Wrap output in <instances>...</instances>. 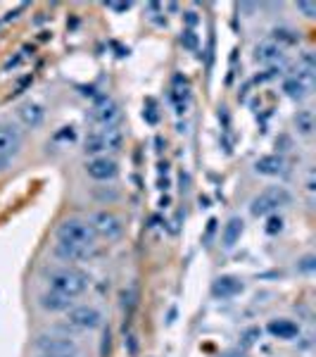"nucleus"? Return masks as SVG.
<instances>
[{
    "label": "nucleus",
    "mask_w": 316,
    "mask_h": 357,
    "mask_svg": "<svg viewBox=\"0 0 316 357\" xmlns=\"http://www.w3.org/2000/svg\"><path fill=\"white\" fill-rule=\"evenodd\" d=\"M55 238V255L67 262L86 260L88 255H93L97 245V238L93 229H90V224L81 220H65L57 227Z\"/></svg>",
    "instance_id": "nucleus-1"
},
{
    "label": "nucleus",
    "mask_w": 316,
    "mask_h": 357,
    "mask_svg": "<svg viewBox=\"0 0 316 357\" xmlns=\"http://www.w3.org/2000/svg\"><path fill=\"white\" fill-rule=\"evenodd\" d=\"M88 284H90L88 274L77 267H60V269H55V272H50L48 276V289L57 293V296L69 298V301L81 296V293L88 289Z\"/></svg>",
    "instance_id": "nucleus-2"
},
{
    "label": "nucleus",
    "mask_w": 316,
    "mask_h": 357,
    "mask_svg": "<svg viewBox=\"0 0 316 357\" xmlns=\"http://www.w3.org/2000/svg\"><path fill=\"white\" fill-rule=\"evenodd\" d=\"M124 143V131L119 124L114 126H95L88 136H86V153L88 155H105L112 151H119Z\"/></svg>",
    "instance_id": "nucleus-3"
},
{
    "label": "nucleus",
    "mask_w": 316,
    "mask_h": 357,
    "mask_svg": "<svg viewBox=\"0 0 316 357\" xmlns=\"http://www.w3.org/2000/svg\"><path fill=\"white\" fill-rule=\"evenodd\" d=\"M288 203H290V193L281 186H271L252 198L250 212L255 217H267V215H274L276 210H281V207L288 205Z\"/></svg>",
    "instance_id": "nucleus-4"
},
{
    "label": "nucleus",
    "mask_w": 316,
    "mask_h": 357,
    "mask_svg": "<svg viewBox=\"0 0 316 357\" xmlns=\"http://www.w3.org/2000/svg\"><path fill=\"white\" fill-rule=\"evenodd\" d=\"M90 229H93L95 238H105V241H117L119 236L124 234V224L119 220L114 212H107V210H100L90 217Z\"/></svg>",
    "instance_id": "nucleus-5"
},
{
    "label": "nucleus",
    "mask_w": 316,
    "mask_h": 357,
    "mask_svg": "<svg viewBox=\"0 0 316 357\" xmlns=\"http://www.w3.org/2000/svg\"><path fill=\"white\" fill-rule=\"evenodd\" d=\"M67 324L79 331H93L102 324V314H100V310L90 307V305H81V307L69 310Z\"/></svg>",
    "instance_id": "nucleus-6"
},
{
    "label": "nucleus",
    "mask_w": 316,
    "mask_h": 357,
    "mask_svg": "<svg viewBox=\"0 0 316 357\" xmlns=\"http://www.w3.org/2000/svg\"><path fill=\"white\" fill-rule=\"evenodd\" d=\"M119 117H122V110L110 96H100L95 100L93 110H90V119H93L95 126H114L119 122Z\"/></svg>",
    "instance_id": "nucleus-7"
},
{
    "label": "nucleus",
    "mask_w": 316,
    "mask_h": 357,
    "mask_svg": "<svg viewBox=\"0 0 316 357\" xmlns=\"http://www.w3.org/2000/svg\"><path fill=\"white\" fill-rule=\"evenodd\" d=\"M33 345L41 355H79V345L69 336H38V341Z\"/></svg>",
    "instance_id": "nucleus-8"
},
{
    "label": "nucleus",
    "mask_w": 316,
    "mask_h": 357,
    "mask_svg": "<svg viewBox=\"0 0 316 357\" xmlns=\"http://www.w3.org/2000/svg\"><path fill=\"white\" fill-rule=\"evenodd\" d=\"M312 89H314V72H309V69H300V67H297V74L288 77L283 84V91L290 98H295V100L307 98L309 93H312Z\"/></svg>",
    "instance_id": "nucleus-9"
},
{
    "label": "nucleus",
    "mask_w": 316,
    "mask_h": 357,
    "mask_svg": "<svg viewBox=\"0 0 316 357\" xmlns=\"http://www.w3.org/2000/svg\"><path fill=\"white\" fill-rule=\"evenodd\" d=\"M86 174L95 178V181H112L119 174V165L107 155H95L86 162Z\"/></svg>",
    "instance_id": "nucleus-10"
},
{
    "label": "nucleus",
    "mask_w": 316,
    "mask_h": 357,
    "mask_svg": "<svg viewBox=\"0 0 316 357\" xmlns=\"http://www.w3.org/2000/svg\"><path fill=\"white\" fill-rule=\"evenodd\" d=\"M22 131L10 122H0V160H8L19 153Z\"/></svg>",
    "instance_id": "nucleus-11"
},
{
    "label": "nucleus",
    "mask_w": 316,
    "mask_h": 357,
    "mask_svg": "<svg viewBox=\"0 0 316 357\" xmlns=\"http://www.w3.org/2000/svg\"><path fill=\"white\" fill-rule=\"evenodd\" d=\"M255 172L262 176H281L285 174V160L278 155H264L255 162Z\"/></svg>",
    "instance_id": "nucleus-12"
},
{
    "label": "nucleus",
    "mask_w": 316,
    "mask_h": 357,
    "mask_svg": "<svg viewBox=\"0 0 316 357\" xmlns=\"http://www.w3.org/2000/svg\"><path fill=\"white\" fill-rule=\"evenodd\" d=\"M267 329L274 338H283V341H292L295 336H300V324H295L292 319H271Z\"/></svg>",
    "instance_id": "nucleus-13"
},
{
    "label": "nucleus",
    "mask_w": 316,
    "mask_h": 357,
    "mask_svg": "<svg viewBox=\"0 0 316 357\" xmlns=\"http://www.w3.org/2000/svg\"><path fill=\"white\" fill-rule=\"evenodd\" d=\"M240 291H243V281L235 279V276H221V279H216L214 286H212V293H214L216 298H233V296H238Z\"/></svg>",
    "instance_id": "nucleus-14"
},
{
    "label": "nucleus",
    "mask_w": 316,
    "mask_h": 357,
    "mask_svg": "<svg viewBox=\"0 0 316 357\" xmlns=\"http://www.w3.org/2000/svg\"><path fill=\"white\" fill-rule=\"evenodd\" d=\"M43 117H45V110L38 102H33V100H29V102H24V105H19V119L24 122L26 126H38L43 122Z\"/></svg>",
    "instance_id": "nucleus-15"
},
{
    "label": "nucleus",
    "mask_w": 316,
    "mask_h": 357,
    "mask_svg": "<svg viewBox=\"0 0 316 357\" xmlns=\"http://www.w3.org/2000/svg\"><path fill=\"white\" fill-rule=\"evenodd\" d=\"M38 303H41V307L48 310V312H65V310H69V305H72V301H69V298L57 296V293H53V291L41 293Z\"/></svg>",
    "instance_id": "nucleus-16"
},
{
    "label": "nucleus",
    "mask_w": 316,
    "mask_h": 357,
    "mask_svg": "<svg viewBox=\"0 0 316 357\" xmlns=\"http://www.w3.org/2000/svg\"><path fill=\"white\" fill-rule=\"evenodd\" d=\"M240 236H243V220H240V217H231V220L226 222V227H223V234H221L223 245L233 248L240 241Z\"/></svg>",
    "instance_id": "nucleus-17"
},
{
    "label": "nucleus",
    "mask_w": 316,
    "mask_h": 357,
    "mask_svg": "<svg viewBox=\"0 0 316 357\" xmlns=\"http://www.w3.org/2000/svg\"><path fill=\"white\" fill-rule=\"evenodd\" d=\"M255 57L260 62H274L281 57V45L274 41H264L255 48Z\"/></svg>",
    "instance_id": "nucleus-18"
},
{
    "label": "nucleus",
    "mask_w": 316,
    "mask_h": 357,
    "mask_svg": "<svg viewBox=\"0 0 316 357\" xmlns=\"http://www.w3.org/2000/svg\"><path fill=\"white\" fill-rule=\"evenodd\" d=\"M295 126H297V131H300L302 136H312V131H314V114L309 112V110L297 112L295 114Z\"/></svg>",
    "instance_id": "nucleus-19"
},
{
    "label": "nucleus",
    "mask_w": 316,
    "mask_h": 357,
    "mask_svg": "<svg viewBox=\"0 0 316 357\" xmlns=\"http://www.w3.org/2000/svg\"><path fill=\"white\" fill-rule=\"evenodd\" d=\"M278 231H283V217H271L267 227V234H278Z\"/></svg>",
    "instance_id": "nucleus-20"
},
{
    "label": "nucleus",
    "mask_w": 316,
    "mask_h": 357,
    "mask_svg": "<svg viewBox=\"0 0 316 357\" xmlns=\"http://www.w3.org/2000/svg\"><path fill=\"white\" fill-rule=\"evenodd\" d=\"M181 41L183 43H186V48H195V45H198V38H195V33L191 31V29H188V31L186 33H183V36H181Z\"/></svg>",
    "instance_id": "nucleus-21"
},
{
    "label": "nucleus",
    "mask_w": 316,
    "mask_h": 357,
    "mask_svg": "<svg viewBox=\"0 0 316 357\" xmlns=\"http://www.w3.org/2000/svg\"><path fill=\"white\" fill-rule=\"evenodd\" d=\"M297 8L302 10L304 17H314V15H316V5H314V3H300Z\"/></svg>",
    "instance_id": "nucleus-22"
},
{
    "label": "nucleus",
    "mask_w": 316,
    "mask_h": 357,
    "mask_svg": "<svg viewBox=\"0 0 316 357\" xmlns=\"http://www.w3.org/2000/svg\"><path fill=\"white\" fill-rule=\"evenodd\" d=\"M107 8L114 10V13H126L131 8V3H107Z\"/></svg>",
    "instance_id": "nucleus-23"
},
{
    "label": "nucleus",
    "mask_w": 316,
    "mask_h": 357,
    "mask_svg": "<svg viewBox=\"0 0 316 357\" xmlns=\"http://www.w3.org/2000/svg\"><path fill=\"white\" fill-rule=\"evenodd\" d=\"M314 269V257L309 255V257H304L302 264H300V272H312Z\"/></svg>",
    "instance_id": "nucleus-24"
},
{
    "label": "nucleus",
    "mask_w": 316,
    "mask_h": 357,
    "mask_svg": "<svg viewBox=\"0 0 316 357\" xmlns=\"http://www.w3.org/2000/svg\"><path fill=\"white\" fill-rule=\"evenodd\" d=\"M307 191L314 193V172H309V176H307Z\"/></svg>",
    "instance_id": "nucleus-25"
},
{
    "label": "nucleus",
    "mask_w": 316,
    "mask_h": 357,
    "mask_svg": "<svg viewBox=\"0 0 316 357\" xmlns=\"http://www.w3.org/2000/svg\"><path fill=\"white\" fill-rule=\"evenodd\" d=\"M38 357H79V355H55V353H48V355H38Z\"/></svg>",
    "instance_id": "nucleus-26"
},
{
    "label": "nucleus",
    "mask_w": 316,
    "mask_h": 357,
    "mask_svg": "<svg viewBox=\"0 0 316 357\" xmlns=\"http://www.w3.org/2000/svg\"><path fill=\"white\" fill-rule=\"evenodd\" d=\"M221 357H243V355H235V353H226V355H221Z\"/></svg>",
    "instance_id": "nucleus-27"
}]
</instances>
